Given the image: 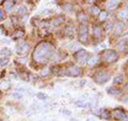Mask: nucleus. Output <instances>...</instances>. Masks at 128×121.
<instances>
[{"mask_svg": "<svg viewBox=\"0 0 128 121\" xmlns=\"http://www.w3.org/2000/svg\"><path fill=\"white\" fill-rule=\"evenodd\" d=\"M124 29V23L123 22H118V23H115V25H114V31H115V33H122V31Z\"/></svg>", "mask_w": 128, "mask_h": 121, "instance_id": "nucleus-10", "label": "nucleus"}, {"mask_svg": "<svg viewBox=\"0 0 128 121\" xmlns=\"http://www.w3.org/2000/svg\"><path fill=\"white\" fill-rule=\"evenodd\" d=\"M0 54H1L2 56H6V58L8 56L11 55V50L8 49V48H2V49L0 50Z\"/></svg>", "mask_w": 128, "mask_h": 121, "instance_id": "nucleus-17", "label": "nucleus"}, {"mask_svg": "<svg viewBox=\"0 0 128 121\" xmlns=\"http://www.w3.org/2000/svg\"><path fill=\"white\" fill-rule=\"evenodd\" d=\"M64 33H65V35H67V37H72V35H74V28L73 27H66L65 30H64Z\"/></svg>", "mask_w": 128, "mask_h": 121, "instance_id": "nucleus-15", "label": "nucleus"}, {"mask_svg": "<svg viewBox=\"0 0 128 121\" xmlns=\"http://www.w3.org/2000/svg\"><path fill=\"white\" fill-rule=\"evenodd\" d=\"M123 78H124V75H118L116 77H115L114 79H113V82H114V84H121L122 82H123Z\"/></svg>", "mask_w": 128, "mask_h": 121, "instance_id": "nucleus-18", "label": "nucleus"}, {"mask_svg": "<svg viewBox=\"0 0 128 121\" xmlns=\"http://www.w3.org/2000/svg\"><path fill=\"white\" fill-rule=\"evenodd\" d=\"M86 18H88V16H86L84 13H79V14H78V19H79V21L81 22V23L86 22Z\"/></svg>", "mask_w": 128, "mask_h": 121, "instance_id": "nucleus-19", "label": "nucleus"}, {"mask_svg": "<svg viewBox=\"0 0 128 121\" xmlns=\"http://www.w3.org/2000/svg\"><path fill=\"white\" fill-rule=\"evenodd\" d=\"M78 34H79V41L82 44H86L89 37H88V28L84 24H81V25H80Z\"/></svg>", "mask_w": 128, "mask_h": 121, "instance_id": "nucleus-3", "label": "nucleus"}, {"mask_svg": "<svg viewBox=\"0 0 128 121\" xmlns=\"http://www.w3.org/2000/svg\"><path fill=\"white\" fill-rule=\"evenodd\" d=\"M124 39H128V32H127L125 35H124Z\"/></svg>", "mask_w": 128, "mask_h": 121, "instance_id": "nucleus-33", "label": "nucleus"}, {"mask_svg": "<svg viewBox=\"0 0 128 121\" xmlns=\"http://www.w3.org/2000/svg\"><path fill=\"white\" fill-rule=\"evenodd\" d=\"M96 60H97V57H92V58H90L89 64H90V66H93V64L96 63Z\"/></svg>", "mask_w": 128, "mask_h": 121, "instance_id": "nucleus-25", "label": "nucleus"}, {"mask_svg": "<svg viewBox=\"0 0 128 121\" xmlns=\"http://www.w3.org/2000/svg\"><path fill=\"white\" fill-rule=\"evenodd\" d=\"M24 34H25V32H24L22 30H15L13 32V34H12V38L13 39H19V38H22Z\"/></svg>", "mask_w": 128, "mask_h": 121, "instance_id": "nucleus-14", "label": "nucleus"}, {"mask_svg": "<svg viewBox=\"0 0 128 121\" xmlns=\"http://www.w3.org/2000/svg\"><path fill=\"white\" fill-rule=\"evenodd\" d=\"M8 63H9V60H8V58H6V57L0 58V66H1V67L6 66Z\"/></svg>", "mask_w": 128, "mask_h": 121, "instance_id": "nucleus-21", "label": "nucleus"}, {"mask_svg": "<svg viewBox=\"0 0 128 121\" xmlns=\"http://www.w3.org/2000/svg\"><path fill=\"white\" fill-rule=\"evenodd\" d=\"M125 89H126V91H127V92H128V83H127V84H126V88H125Z\"/></svg>", "mask_w": 128, "mask_h": 121, "instance_id": "nucleus-34", "label": "nucleus"}, {"mask_svg": "<svg viewBox=\"0 0 128 121\" xmlns=\"http://www.w3.org/2000/svg\"><path fill=\"white\" fill-rule=\"evenodd\" d=\"M38 98L40 100H46L47 99V95L45 93H38Z\"/></svg>", "mask_w": 128, "mask_h": 121, "instance_id": "nucleus-27", "label": "nucleus"}, {"mask_svg": "<svg viewBox=\"0 0 128 121\" xmlns=\"http://www.w3.org/2000/svg\"><path fill=\"white\" fill-rule=\"evenodd\" d=\"M126 15H127V11H126V10H123V11H121V12L118 13V16H120L121 18L126 17Z\"/></svg>", "mask_w": 128, "mask_h": 121, "instance_id": "nucleus-24", "label": "nucleus"}, {"mask_svg": "<svg viewBox=\"0 0 128 121\" xmlns=\"http://www.w3.org/2000/svg\"><path fill=\"white\" fill-rule=\"evenodd\" d=\"M127 23H128V21H127Z\"/></svg>", "mask_w": 128, "mask_h": 121, "instance_id": "nucleus-35", "label": "nucleus"}, {"mask_svg": "<svg viewBox=\"0 0 128 121\" xmlns=\"http://www.w3.org/2000/svg\"><path fill=\"white\" fill-rule=\"evenodd\" d=\"M124 102H128V96H127V98H124Z\"/></svg>", "mask_w": 128, "mask_h": 121, "instance_id": "nucleus-32", "label": "nucleus"}, {"mask_svg": "<svg viewBox=\"0 0 128 121\" xmlns=\"http://www.w3.org/2000/svg\"><path fill=\"white\" fill-rule=\"evenodd\" d=\"M48 73H49V70H48V69H44V70L41 72V75L42 76H46Z\"/></svg>", "mask_w": 128, "mask_h": 121, "instance_id": "nucleus-30", "label": "nucleus"}, {"mask_svg": "<svg viewBox=\"0 0 128 121\" xmlns=\"http://www.w3.org/2000/svg\"><path fill=\"white\" fill-rule=\"evenodd\" d=\"M107 17H108L107 11H100V12H99V14H98V21H99V22L106 21Z\"/></svg>", "mask_w": 128, "mask_h": 121, "instance_id": "nucleus-13", "label": "nucleus"}, {"mask_svg": "<svg viewBox=\"0 0 128 121\" xmlns=\"http://www.w3.org/2000/svg\"><path fill=\"white\" fill-rule=\"evenodd\" d=\"M109 74L107 72H104V71H100V72H97L95 75H94V80L97 84H105L106 82L109 80Z\"/></svg>", "mask_w": 128, "mask_h": 121, "instance_id": "nucleus-4", "label": "nucleus"}, {"mask_svg": "<svg viewBox=\"0 0 128 121\" xmlns=\"http://www.w3.org/2000/svg\"><path fill=\"white\" fill-rule=\"evenodd\" d=\"M28 50H29V45L25 42L18 43L17 46H16V51H17V54H19V55H25Z\"/></svg>", "mask_w": 128, "mask_h": 121, "instance_id": "nucleus-8", "label": "nucleus"}, {"mask_svg": "<svg viewBox=\"0 0 128 121\" xmlns=\"http://www.w3.org/2000/svg\"><path fill=\"white\" fill-rule=\"evenodd\" d=\"M3 18H4V13L2 12V10H0V21H2Z\"/></svg>", "mask_w": 128, "mask_h": 121, "instance_id": "nucleus-31", "label": "nucleus"}, {"mask_svg": "<svg viewBox=\"0 0 128 121\" xmlns=\"http://www.w3.org/2000/svg\"><path fill=\"white\" fill-rule=\"evenodd\" d=\"M102 28H99V27H94L93 28V35L97 39V38H100L102 37Z\"/></svg>", "mask_w": 128, "mask_h": 121, "instance_id": "nucleus-12", "label": "nucleus"}, {"mask_svg": "<svg viewBox=\"0 0 128 121\" xmlns=\"http://www.w3.org/2000/svg\"><path fill=\"white\" fill-rule=\"evenodd\" d=\"M105 27H106V28H105V29H106L107 31H110V30L112 29V24H111V23H107Z\"/></svg>", "mask_w": 128, "mask_h": 121, "instance_id": "nucleus-29", "label": "nucleus"}, {"mask_svg": "<svg viewBox=\"0 0 128 121\" xmlns=\"http://www.w3.org/2000/svg\"><path fill=\"white\" fill-rule=\"evenodd\" d=\"M107 92L110 95H118V94L121 93V90H120L118 87H110L107 89Z\"/></svg>", "mask_w": 128, "mask_h": 121, "instance_id": "nucleus-11", "label": "nucleus"}, {"mask_svg": "<svg viewBox=\"0 0 128 121\" xmlns=\"http://www.w3.org/2000/svg\"><path fill=\"white\" fill-rule=\"evenodd\" d=\"M74 58L77 60V61L79 63H84L86 60H88V53L86 50H78V51H76V53L74 54Z\"/></svg>", "mask_w": 128, "mask_h": 121, "instance_id": "nucleus-5", "label": "nucleus"}, {"mask_svg": "<svg viewBox=\"0 0 128 121\" xmlns=\"http://www.w3.org/2000/svg\"><path fill=\"white\" fill-rule=\"evenodd\" d=\"M54 54V49L50 46L49 43L47 42H42L35 47L33 51V60L38 63H45L51 58V56Z\"/></svg>", "mask_w": 128, "mask_h": 121, "instance_id": "nucleus-1", "label": "nucleus"}, {"mask_svg": "<svg viewBox=\"0 0 128 121\" xmlns=\"http://www.w3.org/2000/svg\"><path fill=\"white\" fill-rule=\"evenodd\" d=\"M80 72H81V70H80L79 67H77V66H70L66 70V74L68 76H70V77H77V76L80 75Z\"/></svg>", "mask_w": 128, "mask_h": 121, "instance_id": "nucleus-7", "label": "nucleus"}, {"mask_svg": "<svg viewBox=\"0 0 128 121\" xmlns=\"http://www.w3.org/2000/svg\"><path fill=\"white\" fill-rule=\"evenodd\" d=\"M13 6H14L13 0H4V2H3V8H4V10L8 12L13 9Z\"/></svg>", "mask_w": 128, "mask_h": 121, "instance_id": "nucleus-9", "label": "nucleus"}, {"mask_svg": "<svg viewBox=\"0 0 128 121\" xmlns=\"http://www.w3.org/2000/svg\"><path fill=\"white\" fill-rule=\"evenodd\" d=\"M99 9H98V7H93L92 8V13L93 14H99Z\"/></svg>", "mask_w": 128, "mask_h": 121, "instance_id": "nucleus-26", "label": "nucleus"}, {"mask_svg": "<svg viewBox=\"0 0 128 121\" xmlns=\"http://www.w3.org/2000/svg\"><path fill=\"white\" fill-rule=\"evenodd\" d=\"M118 2H120V0H109L108 6H109V8H114L115 6H118Z\"/></svg>", "mask_w": 128, "mask_h": 121, "instance_id": "nucleus-20", "label": "nucleus"}, {"mask_svg": "<svg viewBox=\"0 0 128 121\" xmlns=\"http://www.w3.org/2000/svg\"><path fill=\"white\" fill-rule=\"evenodd\" d=\"M17 13L20 14V15H22V14H25V13H26V8H25V7H19Z\"/></svg>", "mask_w": 128, "mask_h": 121, "instance_id": "nucleus-23", "label": "nucleus"}, {"mask_svg": "<svg viewBox=\"0 0 128 121\" xmlns=\"http://www.w3.org/2000/svg\"><path fill=\"white\" fill-rule=\"evenodd\" d=\"M112 116H113L114 119L116 120H120V121H128V118L127 116L125 114V111L122 110V109H115L113 110V112H112Z\"/></svg>", "mask_w": 128, "mask_h": 121, "instance_id": "nucleus-6", "label": "nucleus"}, {"mask_svg": "<svg viewBox=\"0 0 128 121\" xmlns=\"http://www.w3.org/2000/svg\"><path fill=\"white\" fill-rule=\"evenodd\" d=\"M0 87L2 88V89H9L10 87V83L9 82H2L1 85H0Z\"/></svg>", "mask_w": 128, "mask_h": 121, "instance_id": "nucleus-22", "label": "nucleus"}, {"mask_svg": "<svg viewBox=\"0 0 128 121\" xmlns=\"http://www.w3.org/2000/svg\"><path fill=\"white\" fill-rule=\"evenodd\" d=\"M102 59H104V61H106L108 63H112V62H115L118 59V55L113 49H108L106 51H104Z\"/></svg>", "mask_w": 128, "mask_h": 121, "instance_id": "nucleus-2", "label": "nucleus"}, {"mask_svg": "<svg viewBox=\"0 0 128 121\" xmlns=\"http://www.w3.org/2000/svg\"><path fill=\"white\" fill-rule=\"evenodd\" d=\"M63 22H64V17H62V16H59V17H57V18H54L51 23H52L54 25L58 26V25H61Z\"/></svg>", "mask_w": 128, "mask_h": 121, "instance_id": "nucleus-16", "label": "nucleus"}, {"mask_svg": "<svg viewBox=\"0 0 128 121\" xmlns=\"http://www.w3.org/2000/svg\"><path fill=\"white\" fill-rule=\"evenodd\" d=\"M72 9H73V7L70 5H64L63 6V10H65V11H70Z\"/></svg>", "mask_w": 128, "mask_h": 121, "instance_id": "nucleus-28", "label": "nucleus"}]
</instances>
